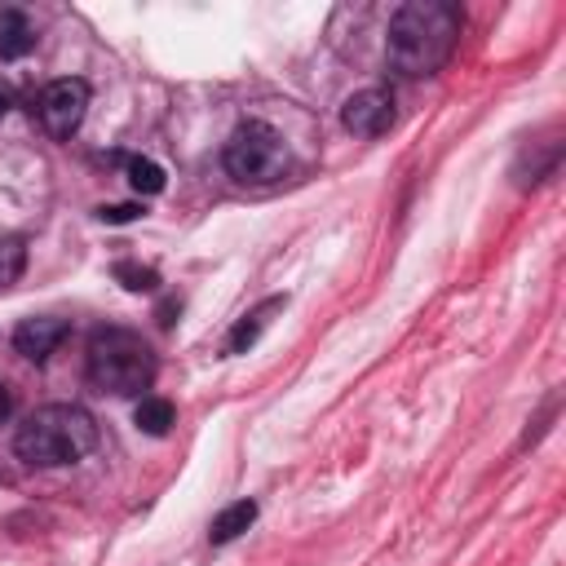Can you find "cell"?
Listing matches in <instances>:
<instances>
[{"label":"cell","mask_w":566,"mask_h":566,"mask_svg":"<svg viewBox=\"0 0 566 566\" xmlns=\"http://www.w3.org/2000/svg\"><path fill=\"white\" fill-rule=\"evenodd\" d=\"M460 40V9L451 0H407L394 18H389V40H385V57L398 75L420 80L433 75Z\"/></svg>","instance_id":"1"},{"label":"cell","mask_w":566,"mask_h":566,"mask_svg":"<svg viewBox=\"0 0 566 566\" xmlns=\"http://www.w3.org/2000/svg\"><path fill=\"white\" fill-rule=\"evenodd\" d=\"M97 447V424L84 407L75 402H49L40 411H31L13 438V451L27 464L40 469H57V464H75Z\"/></svg>","instance_id":"2"},{"label":"cell","mask_w":566,"mask_h":566,"mask_svg":"<svg viewBox=\"0 0 566 566\" xmlns=\"http://www.w3.org/2000/svg\"><path fill=\"white\" fill-rule=\"evenodd\" d=\"M84 371H88V385L93 389L115 394V398H137L155 380V354H150V345L137 332H128V327H102L88 340Z\"/></svg>","instance_id":"3"},{"label":"cell","mask_w":566,"mask_h":566,"mask_svg":"<svg viewBox=\"0 0 566 566\" xmlns=\"http://www.w3.org/2000/svg\"><path fill=\"white\" fill-rule=\"evenodd\" d=\"M221 164L239 186H274V181L287 177L292 150H287L283 133H274L261 119H248L230 133V142L221 150Z\"/></svg>","instance_id":"4"},{"label":"cell","mask_w":566,"mask_h":566,"mask_svg":"<svg viewBox=\"0 0 566 566\" xmlns=\"http://www.w3.org/2000/svg\"><path fill=\"white\" fill-rule=\"evenodd\" d=\"M84 111H88V84L84 80H53L40 97H35V115H40V128L49 133V137H57V142H66L75 128H80V119H84Z\"/></svg>","instance_id":"5"},{"label":"cell","mask_w":566,"mask_h":566,"mask_svg":"<svg viewBox=\"0 0 566 566\" xmlns=\"http://www.w3.org/2000/svg\"><path fill=\"white\" fill-rule=\"evenodd\" d=\"M340 124L354 137H380V133H389L394 128V93L389 88L349 93L345 106H340Z\"/></svg>","instance_id":"6"},{"label":"cell","mask_w":566,"mask_h":566,"mask_svg":"<svg viewBox=\"0 0 566 566\" xmlns=\"http://www.w3.org/2000/svg\"><path fill=\"white\" fill-rule=\"evenodd\" d=\"M66 332H71V323H66V318H53V314L22 318V323L13 327V349H18L22 358H31V363H44V358L66 340Z\"/></svg>","instance_id":"7"},{"label":"cell","mask_w":566,"mask_h":566,"mask_svg":"<svg viewBox=\"0 0 566 566\" xmlns=\"http://www.w3.org/2000/svg\"><path fill=\"white\" fill-rule=\"evenodd\" d=\"M31 49H35V27H31V18H27L22 9H4V13H0V57L18 62V57H27Z\"/></svg>","instance_id":"8"},{"label":"cell","mask_w":566,"mask_h":566,"mask_svg":"<svg viewBox=\"0 0 566 566\" xmlns=\"http://www.w3.org/2000/svg\"><path fill=\"white\" fill-rule=\"evenodd\" d=\"M252 522H256V504H252V500H234L230 509H221V513L208 522V539H212V544H230V539H239Z\"/></svg>","instance_id":"9"},{"label":"cell","mask_w":566,"mask_h":566,"mask_svg":"<svg viewBox=\"0 0 566 566\" xmlns=\"http://www.w3.org/2000/svg\"><path fill=\"white\" fill-rule=\"evenodd\" d=\"M172 420H177V411H172L168 398H150V394H142V402H137V411H133V424H137L142 433L164 438V433L172 429Z\"/></svg>","instance_id":"10"},{"label":"cell","mask_w":566,"mask_h":566,"mask_svg":"<svg viewBox=\"0 0 566 566\" xmlns=\"http://www.w3.org/2000/svg\"><path fill=\"white\" fill-rule=\"evenodd\" d=\"M279 305H283V301H279V296H270L265 305H256L252 314H243V318L234 323V332H230V340H226V349H230V354H243V349H248V345H252V340L261 336V327L270 323V314H274Z\"/></svg>","instance_id":"11"},{"label":"cell","mask_w":566,"mask_h":566,"mask_svg":"<svg viewBox=\"0 0 566 566\" xmlns=\"http://www.w3.org/2000/svg\"><path fill=\"white\" fill-rule=\"evenodd\" d=\"M124 172H128V186H133L137 195H159V190H164V168H159L155 159L133 155V159H124Z\"/></svg>","instance_id":"12"},{"label":"cell","mask_w":566,"mask_h":566,"mask_svg":"<svg viewBox=\"0 0 566 566\" xmlns=\"http://www.w3.org/2000/svg\"><path fill=\"white\" fill-rule=\"evenodd\" d=\"M22 261H27V248H22V239H9V234H0V287H4V283H13V279L22 274Z\"/></svg>","instance_id":"13"},{"label":"cell","mask_w":566,"mask_h":566,"mask_svg":"<svg viewBox=\"0 0 566 566\" xmlns=\"http://www.w3.org/2000/svg\"><path fill=\"white\" fill-rule=\"evenodd\" d=\"M115 279H119L128 292H155V287H159V274H155V270H146V265H128V261L115 265Z\"/></svg>","instance_id":"14"},{"label":"cell","mask_w":566,"mask_h":566,"mask_svg":"<svg viewBox=\"0 0 566 566\" xmlns=\"http://www.w3.org/2000/svg\"><path fill=\"white\" fill-rule=\"evenodd\" d=\"M97 217H102L106 226H124V221H137V217H142V208H137V203H115V208H102Z\"/></svg>","instance_id":"15"},{"label":"cell","mask_w":566,"mask_h":566,"mask_svg":"<svg viewBox=\"0 0 566 566\" xmlns=\"http://www.w3.org/2000/svg\"><path fill=\"white\" fill-rule=\"evenodd\" d=\"M4 416H9V389L0 385V420H4Z\"/></svg>","instance_id":"16"},{"label":"cell","mask_w":566,"mask_h":566,"mask_svg":"<svg viewBox=\"0 0 566 566\" xmlns=\"http://www.w3.org/2000/svg\"><path fill=\"white\" fill-rule=\"evenodd\" d=\"M4 106H9V102H4V93H0V119H4Z\"/></svg>","instance_id":"17"}]
</instances>
